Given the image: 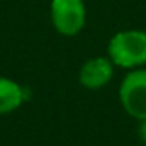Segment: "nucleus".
Returning <instances> with one entry per match:
<instances>
[{
  "instance_id": "obj_2",
  "label": "nucleus",
  "mask_w": 146,
  "mask_h": 146,
  "mask_svg": "<svg viewBox=\"0 0 146 146\" xmlns=\"http://www.w3.org/2000/svg\"><path fill=\"white\" fill-rule=\"evenodd\" d=\"M50 21L62 36H78L86 24V5L83 0H52Z\"/></svg>"
},
{
  "instance_id": "obj_3",
  "label": "nucleus",
  "mask_w": 146,
  "mask_h": 146,
  "mask_svg": "<svg viewBox=\"0 0 146 146\" xmlns=\"http://www.w3.org/2000/svg\"><path fill=\"white\" fill-rule=\"evenodd\" d=\"M119 100L127 115L141 120L146 119V69H131L119 88Z\"/></svg>"
},
{
  "instance_id": "obj_6",
  "label": "nucleus",
  "mask_w": 146,
  "mask_h": 146,
  "mask_svg": "<svg viewBox=\"0 0 146 146\" xmlns=\"http://www.w3.org/2000/svg\"><path fill=\"white\" fill-rule=\"evenodd\" d=\"M137 134H139V139L146 144V119H141V120H139V125H137Z\"/></svg>"
},
{
  "instance_id": "obj_5",
  "label": "nucleus",
  "mask_w": 146,
  "mask_h": 146,
  "mask_svg": "<svg viewBox=\"0 0 146 146\" xmlns=\"http://www.w3.org/2000/svg\"><path fill=\"white\" fill-rule=\"evenodd\" d=\"M26 100V90L14 79L0 76V115L17 110Z\"/></svg>"
},
{
  "instance_id": "obj_4",
  "label": "nucleus",
  "mask_w": 146,
  "mask_h": 146,
  "mask_svg": "<svg viewBox=\"0 0 146 146\" xmlns=\"http://www.w3.org/2000/svg\"><path fill=\"white\" fill-rule=\"evenodd\" d=\"M113 64L108 57L88 58L79 69V83L86 90H100L107 86L113 78Z\"/></svg>"
},
{
  "instance_id": "obj_1",
  "label": "nucleus",
  "mask_w": 146,
  "mask_h": 146,
  "mask_svg": "<svg viewBox=\"0 0 146 146\" xmlns=\"http://www.w3.org/2000/svg\"><path fill=\"white\" fill-rule=\"evenodd\" d=\"M107 57L115 67L137 69L146 65V31L122 29L117 31L107 46Z\"/></svg>"
}]
</instances>
